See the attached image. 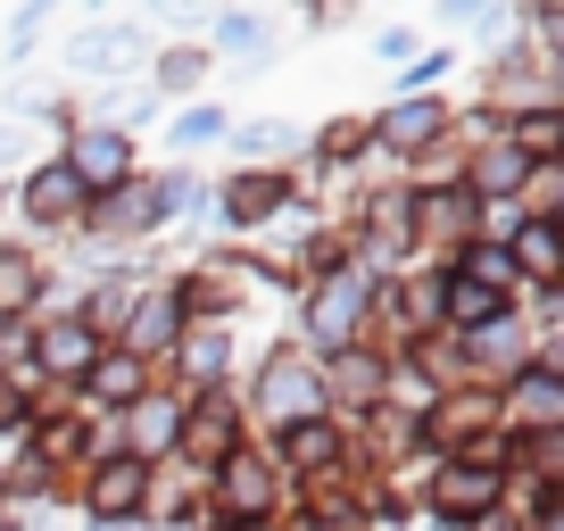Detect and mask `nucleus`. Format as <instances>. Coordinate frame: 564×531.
Segmentation results:
<instances>
[{
    "label": "nucleus",
    "instance_id": "obj_30",
    "mask_svg": "<svg viewBox=\"0 0 564 531\" xmlns=\"http://www.w3.org/2000/svg\"><path fill=\"white\" fill-rule=\"evenodd\" d=\"M216 42H225V51H258L265 25H258V18H225V25H216Z\"/></svg>",
    "mask_w": 564,
    "mask_h": 531
},
{
    "label": "nucleus",
    "instance_id": "obj_14",
    "mask_svg": "<svg viewBox=\"0 0 564 531\" xmlns=\"http://www.w3.org/2000/svg\"><path fill=\"white\" fill-rule=\"evenodd\" d=\"M18 208H25V216H34V225H42V232H51V225H84V208H91V192H84V183H75V175H67V166H58V159H51V166H34V175H25V183H18Z\"/></svg>",
    "mask_w": 564,
    "mask_h": 531
},
{
    "label": "nucleus",
    "instance_id": "obj_5",
    "mask_svg": "<svg viewBox=\"0 0 564 531\" xmlns=\"http://www.w3.org/2000/svg\"><path fill=\"white\" fill-rule=\"evenodd\" d=\"M175 448L199 465V474H216V465L241 457V415H232V390H208V399H192V408L175 415Z\"/></svg>",
    "mask_w": 564,
    "mask_h": 531
},
{
    "label": "nucleus",
    "instance_id": "obj_8",
    "mask_svg": "<svg viewBox=\"0 0 564 531\" xmlns=\"http://www.w3.org/2000/svg\"><path fill=\"white\" fill-rule=\"evenodd\" d=\"M67 166L75 183H84V192H124V183H133V133H108V124H75L67 133Z\"/></svg>",
    "mask_w": 564,
    "mask_h": 531
},
{
    "label": "nucleus",
    "instance_id": "obj_20",
    "mask_svg": "<svg viewBox=\"0 0 564 531\" xmlns=\"http://www.w3.org/2000/svg\"><path fill=\"white\" fill-rule=\"evenodd\" d=\"M523 183H531V166L514 159V150H507V133H498V142H481V159H474V183H465V192H474V199H514Z\"/></svg>",
    "mask_w": 564,
    "mask_h": 531
},
{
    "label": "nucleus",
    "instance_id": "obj_23",
    "mask_svg": "<svg viewBox=\"0 0 564 531\" xmlns=\"http://www.w3.org/2000/svg\"><path fill=\"white\" fill-rule=\"evenodd\" d=\"M175 349H183V366H192L199 382H216V373L232 366V333H225V324H183Z\"/></svg>",
    "mask_w": 564,
    "mask_h": 531
},
{
    "label": "nucleus",
    "instance_id": "obj_19",
    "mask_svg": "<svg viewBox=\"0 0 564 531\" xmlns=\"http://www.w3.org/2000/svg\"><path fill=\"white\" fill-rule=\"evenodd\" d=\"M175 399H141V408H124V457L133 465H150L159 448H175Z\"/></svg>",
    "mask_w": 564,
    "mask_h": 531
},
{
    "label": "nucleus",
    "instance_id": "obj_7",
    "mask_svg": "<svg viewBox=\"0 0 564 531\" xmlns=\"http://www.w3.org/2000/svg\"><path fill=\"white\" fill-rule=\"evenodd\" d=\"M150 465H133L124 448H108V457H91V474H84V507H91V523H133L141 507H150Z\"/></svg>",
    "mask_w": 564,
    "mask_h": 531
},
{
    "label": "nucleus",
    "instance_id": "obj_11",
    "mask_svg": "<svg viewBox=\"0 0 564 531\" xmlns=\"http://www.w3.org/2000/svg\"><path fill=\"white\" fill-rule=\"evenodd\" d=\"M175 340H183V307H175V291H141V300L124 307V324H117V340H108V349H124V357H141V366H150V357L175 349Z\"/></svg>",
    "mask_w": 564,
    "mask_h": 531
},
{
    "label": "nucleus",
    "instance_id": "obj_4",
    "mask_svg": "<svg viewBox=\"0 0 564 531\" xmlns=\"http://www.w3.org/2000/svg\"><path fill=\"white\" fill-rule=\"evenodd\" d=\"M192 192H199V183L175 166V175H150V183H124V192L91 199L84 225H100V232H150V225H166V216L192 208Z\"/></svg>",
    "mask_w": 564,
    "mask_h": 531
},
{
    "label": "nucleus",
    "instance_id": "obj_6",
    "mask_svg": "<svg viewBox=\"0 0 564 531\" xmlns=\"http://www.w3.org/2000/svg\"><path fill=\"white\" fill-rule=\"evenodd\" d=\"M282 507V474H274V457H232V465H216V523H232V531H249V523H265V514Z\"/></svg>",
    "mask_w": 564,
    "mask_h": 531
},
{
    "label": "nucleus",
    "instance_id": "obj_29",
    "mask_svg": "<svg viewBox=\"0 0 564 531\" xmlns=\"http://www.w3.org/2000/svg\"><path fill=\"white\" fill-rule=\"evenodd\" d=\"M241 150H291V124H282V117H258V124H241Z\"/></svg>",
    "mask_w": 564,
    "mask_h": 531
},
{
    "label": "nucleus",
    "instance_id": "obj_21",
    "mask_svg": "<svg viewBox=\"0 0 564 531\" xmlns=\"http://www.w3.org/2000/svg\"><path fill=\"white\" fill-rule=\"evenodd\" d=\"M507 266L531 274V283H556V225H547V216H523L514 241H507Z\"/></svg>",
    "mask_w": 564,
    "mask_h": 531
},
{
    "label": "nucleus",
    "instance_id": "obj_32",
    "mask_svg": "<svg viewBox=\"0 0 564 531\" xmlns=\"http://www.w3.org/2000/svg\"><path fill=\"white\" fill-rule=\"evenodd\" d=\"M91 531H124V523H91Z\"/></svg>",
    "mask_w": 564,
    "mask_h": 531
},
{
    "label": "nucleus",
    "instance_id": "obj_25",
    "mask_svg": "<svg viewBox=\"0 0 564 531\" xmlns=\"http://www.w3.org/2000/svg\"><path fill=\"white\" fill-rule=\"evenodd\" d=\"M366 150H373L366 117H333V124H324V142H316V159H324V166H357Z\"/></svg>",
    "mask_w": 564,
    "mask_h": 531
},
{
    "label": "nucleus",
    "instance_id": "obj_34",
    "mask_svg": "<svg viewBox=\"0 0 564 531\" xmlns=\"http://www.w3.org/2000/svg\"><path fill=\"white\" fill-rule=\"evenodd\" d=\"M0 498H9V474H0Z\"/></svg>",
    "mask_w": 564,
    "mask_h": 531
},
{
    "label": "nucleus",
    "instance_id": "obj_9",
    "mask_svg": "<svg viewBox=\"0 0 564 531\" xmlns=\"http://www.w3.org/2000/svg\"><path fill=\"white\" fill-rule=\"evenodd\" d=\"M274 474H307V481H333V474H349V432H340L333 415L282 424V441H274Z\"/></svg>",
    "mask_w": 564,
    "mask_h": 531
},
{
    "label": "nucleus",
    "instance_id": "obj_26",
    "mask_svg": "<svg viewBox=\"0 0 564 531\" xmlns=\"http://www.w3.org/2000/svg\"><path fill=\"white\" fill-rule=\"evenodd\" d=\"M216 133H225V117H216V108H183V117H175V142H183V150L216 142Z\"/></svg>",
    "mask_w": 564,
    "mask_h": 531
},
{
    "label": "nucleus",
    "instance_id": "obj_15",
    "mask_svg": "<svg viewBox=\"0 0 564 531\" xmlns=\"http://www.w3.org/2000/svg\"><path fill=\"white\" fill-rule=\"evenodd\" d=\"M84 399H91V408H108V415L141 408V399H150V366L124 357V349H100V357H91V373H84Z\"/></svg>",
    "mask_w": 564,
    "mask_h": 531
},
{
    "label": "nucleus",
    "instance_id": "obj_10",
    "mask_svg": "<svg viewBox=\"0 0 564 531\" xmlns=\"http://www.w3.org/2000/svg\"><path fill=\"white\" fill-rule=\"evenodd\" d=\"M100 349H108V340L91 333L84 316H51V324H34V366H25V373H34V382H42V373H58V382H84Z\"/></svg>",
    "mask_w": 564,
    "mask_h": 531
},
{
    "label": "nucleus",
    "instance_id": "obj_12",
    "mask_svg": "<svg viewBox=\"0 0 564 531\" xmlns=\"http://www.w3.org/2000/svg\"><path fill=\"white\" fill-rule=\"evenodd\" d=\"M366 133H373L382 150H399V159H423L432 142H448V108H441V100H390Z\"/></svg>",
    "mask_w": 564,
    "mask_h": 531
},
{
    "label": "nucleus",
    "instance_id": "obj_2",
    "mask_svg": "<svg viewBox=\"0 0 564 531\" xmlns=\"http://www.w3.org/2000/svg\"><path fill=\"white\" fill-rule=\"evenodd\" d=\"M373 266L357 258V266H340V274H324L316 291H307V349H324V357H340V349H357V333H366V316H373Z\"/></svg>",
    "mask_w": 564,
    "mask_h": 531
},
{
    "label": "nucleus",
    "instance_id": "obj_28",
    "mask_svg": "<svg viewBox=\"0 0 564 531\" xmlns=\"http://www.w3.org/2000/svg\"><path fill=\"white\" fill-rule=\"evenodd\" d=\"M34 424V408H25V382L18 373H0V432H25Z\"/></svg>",
    "mask_w": 564,
    "mask_h": 531
},
{
    "label": "nucleus",
    "instance_id": "obj_22",
    "mask_svg": "<svg viewBox=\"0 0 564 531\" xmlns=\"http://www.w3.org/2000/svg\"><path fill=\"white\" fill-rule=\"evenodd\" d=\"M42 283H51V274H42L25 249H0V316H25V307L42 300Z\"/></svg>",
    "mask_w": 564,
    "mask_h": 531
},
{
    "label": "nucleus",
    "instance_id": "obj_27",
    "mask_svg": "<svg viewBox=\"0 0 564 531\" xmlns=\"http://www.w3.org/2000/svg\"><path fill=\"white\" fill-rule=\"evenodd\" d=\"M441 75H448V51H423L415 67L399 75V100H423V84H441Z\"/></svg>",
    "mask_w": 564,
    "mask_h": 531
},
{
    "label": "nucleus",
    "instance_id": "obj_31",
    "mask_svg": "<svg viewBox=\"0 0 564 531\" xmlns=\"http://www.w3.org/2000/svg\"><path fill=\"white\" fill-rule=\"evenodd\" d=\"M523 531H564V514H556V507H540V514H531Z\"/></svg>",
    "mask_w": 564,
    "mask_h": 531
},
{
    "label": "nucleus",
    "instance_id": "obj_3",
    "mask_svg": "<svg viewBox=\"0 0 564 531\" xmlns=\"http://www.w3.org/2000/svg\"><path fill=\"white\" fill-rule=\"evenodd\" d=\"M249 408H258L274 432L324 415V366H307L300 349H265L258 357V382H249Z\"/></svg>",
    "mask_w": 564,
    "mask_h": 531
},
{
    "label": "nucleus",
    "instance_id": "obj_24",
    "mask_svg": "<svg viewBox=\"0 0 564 531\" xmlns=\"http://www.w3.org/2000/svg\"><path fill=\"white\" fill-rule=\"evenodd\" d=\"M208 84V51L199 42H175V51L150 58V91H199Z\"/></svg>",
    "mask_w": 564,
    "mask_h": 531
},
{
    "label": "nucleus",
    "instance_id": "obj_1",
    "mask_svg": "<svg viewBox=\"0 0 564 531\" xmlns=\"http://www.w3.org/2000/svg\"><path fill=\"white\" fill-rule=\"evenodd\" d=\"M498 498H507V457H498V448H474V457H432L423 507L441 514V523L474 531V523H490Z\"/></svg>",
    "mask_w": 564,
    "mask_h": 531
},
{
    "label": "nucleus",
    "instance_id": "obj_18",
    "mask_svg": "<svg viewBox=\"0 0 564 531\" xmlns=\"http://www.w3.org/2000/svg\"><path fill=\"white\" fill-rule=\"evenodd\" d=\"M75 75H124L133 58H150V42H141V25H100V34L75 42Z\"/></svg>",
    "mask_w": 564,
    "mask_h": 531
},
{
    "label": "nucleus",
    "instance_id": "obj_13",
    "mask_svg": "<svg viewBox=\"0 0 564 531\" xmlns=\"http://www.w3.org/2000/svg\"><path fill=\"white\" fill-rule=\"evenodd\" d=\"M507 408L523 432H556L564 415V382H556V357H523V366L507 373Z\"/></svg>",
    "mask_w": 564,
    "mask_h": 531
},
{
    "label": "nucleus",
    "instance_id": "obj_33",
    "mask_svg": "<svg viewBox=\"0 0 564 531\" xmlns=\"http://www.w3.org/2000/svg\"><path fill=\"white\" fill-rule=\"evenodd\" d=\"M199 531H232V523H199Z\"/></svg>",
    "mask_w": 564,
    "mask_h": 531
},
{
    "label": "nucleus",
    "instance_id": "obj_16",
    "mask_svg": "<svg viewBox=\"0 0 564 531\" xmlns=\"http://www.w3.org/2000/svg\"><path fill=\"white\" fill-rule=\"evenodd\" d=\"M282 199H291V175H274V166H241V175L216 192V208H225V225H265V216H282Z\"/></svg>",
    "mask_w": 564,
    "mask_h": 531
},
{
    "label": "nucleus",
    "instance_id": "obj_17",
    "mask_svg": "<svg viewBox=\"0 0 564 531\" xmlns=\"http://www.w3.org/2000/svg\"><path fill=\"white\" fill-rule=\"evenodd\" d=\"M349 399V408H366V415H382V399H390V366L382 357H366V349H340L333 357V373H324V399Z\"/></svg>",
    "mask_w": 564,
    "mask_h": 531
}]
</instances>
